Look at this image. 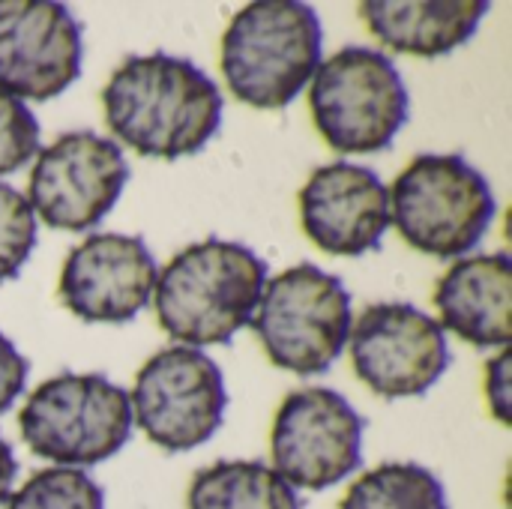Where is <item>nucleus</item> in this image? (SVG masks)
<instances>
[{"instance_id": "1", "label": "nucleus", "mask_w": 512, "mask_h": 509, "mask_svg": "<svg viewBox=\"0 0 512 509\" xmlns=\"http://www.w3.org/2000/svg\"><path fill=\"white\" fill-rule=\"evenodd\" d=\"M105 123L117 141L147 159L195 156L222 126L216 81L186 57L165 51L123 60L102 87Z\"/></svg>"}, {"instance_id": "2", "label": "nucleus", "mask_w": 512, "mask_h": 509, "mask_svg": "<svg viewBox=\"0 0 512 509\" xmlns=\"http://www.w3.org/2000/svg\"><path fill=\"white\" fill-rule=\"evenodd\" d=\"M264 285V258L243 243L207 237L177 252L156 276V321L186 348L228 345L252 324Z\"/></svg>"}, {"instance_id": "3", "label": "nucleus", "mask_w": 512, "mask_h": 509, "mask_svg": "<svg viewBox=\"0 0 512 509\" xmlns=\"http://www.w3.org/2000/svg\"><path fill=\"white\" fill-rule=\"evenodd\" d=\"M324 27L300 0L243 6L222 36V75L231 93L261 111L288 108L321 66Z\"/></svg>"}, {"instance_id": "4", "label": "nucleus", "mask_w": 512, "mask_h": 509, "mask_svg": "<svg viewBox=\"0 0 512 509\" xmlns=\"http://www.w3.org/2000/svg\"><path fill=\"white\" fill-rule=\"evenodd\" d=\"M390 192V222L423 255L465 258L492 228L489 180L459 153H423Z\"/></svg>"}, {"instance_id": "5", "label": "nucleus", "mask_w": 512, "mask_h": 509, "mask_svg": "<svg viewBox=\"0 0 512 509\" xmlns=\"http://www.w3.org/2000/svg\"><path fill=\"white\" fill-rule=\"evenodd\" d=\"M132 426L129 393L96 372H63L42 381L18 414L21 438L33 456L78 471L117 456Z\"/></svg>"}, {"instance_id": "6", "label": "nucleus", "mask_w": 512, "mask_h": 509, "mask_svg": "<svg viewBox=\"0 0 512 509\" xmlns=\"http://www.w3.org/2000/svg\"><path fill=\"white\" fill-rule=\"evenodd\" d=\"M309 108L324 141L345 156L387 150L408 123V87L396 63L366 45H348L321 60Z\"/></svg>"}, {"instance_id": "7", "label": "nucleus", "mask_w": 512, "mask_h": 509, "mask_svg": "<svg viewBox=\"0 0 512 509\" xmlns=\"http://www.w3.org/2000/svg\"><path fill=\"white\" fill-rule=\"evenodd\" d=\"M273 366L312 378L324 375L351 336L345 282L315 264H297L267 279L249 324Z\"/></svg>"}, {"instance_id": "8", "label": "nucleus", "mask_w": 512, "mask_h": 509, "mask_svg": "<svg viewBox=\"0 0 512 509\" xmlns=\"http://www.w3.org/2000/svg\"><path fill=\"white\" fill-rule=\"evenodd\" d=\"M132 420L165 453H189L207 444L228 408L219 363L186 345L156 351L135 375Z\"/></svg>"}, {"instance_id": "9", "label": "nucleus", "mask_w": 512, "mask_h": 509, "mask_svg": "<svg viewBox=\"0 0 512 509\" xmlns=\"http://www.w3.org/2000/svg\"><path fill=\"white\" fill-rule=\"evenodd\" d=\"M363 429V417L336 390L288 393L270 432L273 471L291 489H333L360 468Z\"/></svg>"}, {"instance_id": "10", "label": "nucleus", "mask_w": 512, "mask_h": 509, "mask_svg": "<svg viewBox=\"0 0 512 509\" xmlns=\"http://www.w3.org/2000/svg\"><path fill=\"white\" fill-rule=\"evenodd\" d=\"M129 183V162L114 138L66 132L36 153L27 204L54 231H90Z\"/></svg>"}, {"instance_id": "11", "label": "nucleus", "mask_w": 512, "mask_h": 509, "mask_svg": "<svg viewBox=\"0 0 512 509\" xmlns=\"http://www.w3.org/2000/svg\"><path fill=\"white\" fill-rule=\"evenodd\" d=\"M351 363L381 399L429 393L450 366L444 327L411 303H372L351 321Z\"/></svg>"}, {"instance_id": "12", "label": "nucleus", "mask_w": 512, "mask_h": 509, "mask_svg": "<svg viewBox=\"0 0 512 509\" xmlns=\"http://www.w3.org/2000/svg\"><path fill=\"white\" fill-rule=\"evenodd\" d=\"M81 24L63 3L0 0V90L48 102L81 75Z\"/></svg>"}, {"instance_id": "13", "label": "nucleus", "mask_w": 512, "mask_h": 509, "mask_svg": "<svg viewBox=\"0 0 512 509\" xmlns=\"http://www.w3.org/2000/svg\"><path fill=\"white\" fill-rule=\"evenodd\" d=\"M156 261L141 237L99 231L63 261L60 303L87 324H129L153 297Z\"/></svg>"}, {"instance_id": "14", "label": "nucleus", "mask_w": 512, "mask_h": 509, "mask_svg": "<svg viewBox=\"0 0 512 509\" xmlns=\"http://www.w3.org/2000/svg\"><path fill=\"white\" fill-rule=\"evenodd\" d=\"M300 222L321 252L360 258L378 249L390 228V192L372 168L330 162L303 183Z\"/></svg>"}, {"instance_id": "15", "label": "nucleus", "mask_w": 512, "mask_h": 509, "mask_svg": "<svg viewBox=\"0 0 512 509\" xmlns=\"http://www.w3.org/2000/svg\"><path fill=\"white\" fill-rule=\"evenodd\" d=\"M441 327L474 348H510L512 261L507 252L456 261L435 288Z\"/></svg>"}, {"instance_id": "16", "label": "nucleus", "mask_w": 512, "mask_h": 509, "mask_svg": "<svg viewBox=\"0 0 512 509\" xmlns=\"http://www.w3.org/2000/svg\"><path fill=\"white\" fill-rule=\"evenodd\" d=\"M492 6L486 0H366L360 15L396 54L441 57L465 45Z\"/></svg>"}, {"instance_id": "17", "label": "nucleus", "mask_w": 512, "mask_h": 509, "mask_svg": "<svg viewBox=\"0 0 512 509\" xmlns=\"http://www.w3.org/2000/svg\"><path fill=\"white\" fill-rule=\"evenodd\" d=\"M186 509H303V501L270 465L234 459L192 477Z\"/></svg>"}, {"instance_id": "18", "label": "nucleus", "mask_w": 512, "mask_h": 509, "mask_svg": "<svg viewBox=\"0 0 512 509\" xmlns=\"http://www.w3.org/2000/svg\"><path fill=\"white\" fill-rule=\"evenodd\" d=\"M339 509H450L444 483L417 462H387L351 483Z\"/></svg>"}, {"instance_id": "19", "label": "nucleus", "mask_w": 512, "mask_h": 509, "mask_svg": "<svg viewBox=\"0 0 512 509\" xmlns=\"http://www.w3.org/2000/svg\"><path fill=\"white\" fill-rule=\"evenodd\" d=\"M6 509H105V495L87 471L42 468L9 495Z\"/></svg>"}, {"instance_id": "20", "label": "nucleus", "mask_w": 512, "mask_h": 509, "mask_svg": "<svg viewBox=\"0 0 512 509\" xmlns=\"http://www.w3.org/2000/svg\"><path fill=\"white\" fill-rule=\"evenodd\" d=\"M36 249V216L27 198L0 183V282H9L21 273L27 258Z\"/></svg>"}, {"instance_id": "21", "label": "nucleus", "mask_w": 512, "mask_h": 509, "mask_svg": "<svg viewBox=\"0 0 512 509\" xmlns=\"http://www.w3.org/2000/svg\"><path fill=\"white\" fill-rule=\"evenodd\" d=\"M39 153V120L33 111L0 90V177L24 168Z\"/></svg>"}, {"instance_id": "22", "label": "nucleus", "mask_w": 512, "mask_h": 509, "mask_svg": "<svg viewBox=\"0 0 512 509\" xmlns=\"http://www.w3.org/2000/svg\"><path fill=\"white\" fill-rule=\"evenodd\" d=\"M30 375L27 357L0 333V414L12 408V402L24 393Z\"/></svg>"}, {"instance_id": "23", "label": "nucleus", "mask_w": 512, "mask_h": 509, "mask_svg": "<svg viewBox=\"0 0 512 509\" xmlns=\"http://www.w3.org/2000/svg\"><path fill=\"white\" fill-rule=\"evenodd\" d=\"M486 396L489 411L501 426L512 423V396H510V348H501L498 357L486 366Z\"/></svg>"}, {"instance_id": "24", "label": "nucleus", "mask_w": 512, "mask_h": 509, "mask_svg": "<svg viewBox=\"0 0 512 509\" xmlns=\"http://www.w3.org/2000/svg\"><path fill=\"white\" fill-rule=\"evenodd\" d=\"M15 477H18L15 453H12V447L6 444V438L0 435V504H6V501H9L12 486H15Z\"/></svg>"}]
</instances>
